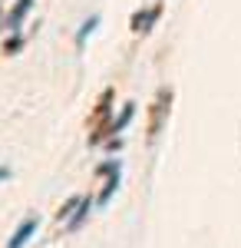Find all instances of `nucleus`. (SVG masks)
Listing matches in <instances>:
<instances>
[{"label": "nucleus", "mask_w": 241, "mask_h": 248, "mask_svg": "<svg viewBox=\"0 0 241 248\" xmlns=\"http://www.w3.org/2000/svg\"><path fill=\"white\" fill-rule=\"evenodd\" d=\"M96 172H99V175H106V182H103V192L96 195V205L103 209V205L109 202L112 195L119 192V179H122V166H119V159H106V162H99V166H96Z\"/></svg>", "instance_id": "nucleus-1"}, {"label": "nucleus", "mask_w": 241, "mask_h": 248, "mask_svg": "<svg viewBox=\"0 0 241 248\" xmlns=\"http://www.w3.org/2000/svg\"><path fill=\"white\" fill-rule=\"evenodd\" d=\"M168 109H172V90L162 86L159 96H155V103H152V116H149V142L159 139V133H162V126L168 119Z\"/></svg>", "instance_id": "nucleus-2"}, {"label": "nucleus", "mask_w": 241, "mask_h": 248, "mask_svg": "<svg viewBox=\"0 0 241 248\" xmlns=\"http://www.w3.org/2000/svg\"><path fill=\"white\" fill-rule=\"evenodd\" d=\"M112 113V90H106V93L99 96V103H96V116L103 119V126H106V119H109Z\"/></svg>", "instance_id": "nucleus-9"}, {"label": "nucleus", "mask_w": 241, "mask_h": 248, "mask_svg": "<svg viewBox=\"0 0 241 248\" xmlns=\"http://www.w3.org/2000/svg\"><path fill=\"white\" fill-rule=\"evenodd\" d=\"M132 116H136V103H126V106L119 109V116H116V119H109L106 126H99V129L90 136V142H93V146H99L103 139H116V136H119L132 123Z\"/></svg>", "instance_id": "nucleus-3"}, {"label": "nucleus", "mask_w": 241, "mask_h": 248, "mask_svg": "<svg viewBox=\"0 0 241 248\" xmlns=\"http://www.w3.org/2000/svg\"><path fill=\"white\" fill-rule=\"evenodd\" d=\"M30 10H33V0H17L14 10L7 14V30H10V33H20V27H23V20H27Z\"/></svg>", "instance_id": "nucleus-5"}, {"label": "nucleus", "mask_w": 241, "mask_h": 248, "mask_svg": "<svg viewBox=\"0 0 241 248\" xmlns=\"http://www.w3.org/2000/svg\"><path fill=\"white\" fill-rule=\"evenodd\" d=\"M3 179H10V169H7V166H0V182H3Z\"/></svg>", "instance_id": "nucleus-12"}, {"label": "nucleus", "mask_w": 241, "mask_h": 248, "mask_svg": "<svg viewBox=\"0 0 241 248\" xmlns=\"http://www.w3.org/2000/svg\"><path fill=\"white\" fill-rule=\"evenodd\" d=\"M79 202H83V195H70V199L60 205V212H56V222H70V218H73V212L79 209Z\"/></svg>", "instance_id": "nucleus-8"}, {"label": "nucleus", "mask_w": 241, "mask_h": 248, "mask_svg": "<svg viewBox=\"0 0 241 248\" xmlns=\"http://www.w3.org/2000/svg\"><path fill=\"white\" fill-rule=\"evenodd\" d=\"M162 17V3H155V7H146V10H136L129 20V27L136 33H149L152 27H155V20Z\"/></svg>", "instance_id": "nucleus-4"}, {"label": "nucleus", "mask_w": 241, "mask_h": 248, "mask_svg": "<svg viewBox=\"0 0 241 248\" xmlns=\"http://www.w3.org/2000/svg\"><path fill=\"white\" fill-rule=\"evenodd\" d=\"M20 46H23V37H20V33H14V37L3 43V50H7V53H17Z\"/></svg>", "instance_id": "nucleus-11"}, {"label": "nucleus", "mask_w": 241, "mask_h": 248, "mask_svg": "<svg viewBox=\"0 0 241 248\" xmlns=\"http://www.w3.org/2000/svg\"><path fill=\"white\" fill-rule=\"evenodd\" d=\"M96 27H99V17H90V20H86V23L79 27V33H76V46H83L86 40L93 37V30H96Z\"/></svg>", "instance_id": "nucleus-10"}, {"label": "nucleus", "mask_w": 241, "mask_h": 248, "mask_svg": "<svg viewBox=\"0 0 241 248\" xmlns=\"http://www.w3.org/2000/svg\"><path fill=\"white\" fill-rule=\"evenodd\" d=\"M90 205H93V199H90V195H83L79 209H76V212H73V218L66 222V232H76L79 225H83V222H86V215H90Z\"/></svg>", "instance_id": "nucleus-7"}, {"label": "nucleus", "mask_w": 241, "mask_h": 248, "mask_svg": "<svg viewBox=\"0 0 241 248\" xmlns=\"http://www.w3.org/2000/svg\"><path fill=\"white\" fill-rule=\"evenodd\" d=\"M37 225H40L37 218H23V222L17 225V232L10 235V242H7V248H23L27 242H30V238H33V232H37Z\"/></svg>", "instance_id": "nucleus-6"}]
</instances>
